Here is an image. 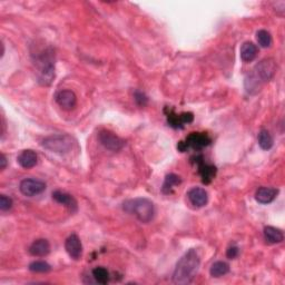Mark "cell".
<instances>
[{
  "instance_id": "1",
  "label": "cell",
  "mask_w": 285,
  "mask_h": 285,
  "mask_svg": "<svg viewBox=\"0 0 285 285\" xmlns=\"http://www.w3.org/2000/svg\"><path fill=\"white\" fill-rule=\"evenodd\" d=\"M201 260L195 250H188L178 261L173 273V282L175 284H191L200 269Z\"/></svg>"
},
{
  "instance_id": "5",
  "label": "cell",
  "mask_w": 285,
  "mask_h": 285,
  "mask_svg": "<svg viewBox=\"0 0 285 285\" xmlns=\"http://www.w3.org/2000/svg\"><path fill=\"white\" fill-rule=\"evenodd\" d=\"M41 145L42 147H45L46 149H48V151H50L52 153L66 154L72 148L74 142H72V138L69 136V135L57 134L46 137L42 141Z\"/></svg>"
},
{
  "instance_id": "2",
  "label": "cell",
  "mask_w": 285,
  "mask_h": 285,
  "mask_svg": "<svg viewBox=\"0 0 285 285\" xmlns=\"http://www.w3.org/2000/svg\"><path fill=\"white\" fill-rule=\"evenodd\" d=\"M275 71H277V65L271 58L263 59L262 61L254 67L252 72L248 74L245 77V89L250 94H255L261 89L263 84L271 80Z\"/></svg>"
},
{
  "instance_id": "19",
  "label": "cell",
  "mask_w": 285,
  "mask_h": 285,
  "mask_svg": "<svg viewBox=\"0 0 285 285\" xmlns=\"http://www.w3.org/2000/svg\"><path fill=\"white\" fill-rule=\"evenodd\" d=\"M199 164V172L202 176V181L205 184H209L212 182V180L215 177L216 174V167L213 165H210V164H206L205 162H197Z\"/></svg>"
},
{
  "instance_id": "28",
  "label": "cell",
  "mask_w": 285,
  "mask_h": 285,
  "mask_svg": "<svg viewBox=\"0 0 285 285\" xmlns=\"http://www.w3.org/2000/svg\"><path fill=\"white\" fill-rule=\"evenodd\" d=\"M239 254H240V250L238 246H231V248H229L228 250V252H226V257H228L230 260H234L239 257Z\"/></svg>"
},
{
  "instance_id": "18",
  "label": "cell",
  "mask_w": 285,
  "mask_h": 285,
  "mask_svg": "<svg viewBox=\"0 0 285 285\" xmlns=\"http://www.w3.org/2000/svg\"><path fill=\"white\" fill-rule=\"evenodd\" d=\"M263 233L265 241H267L269 244L281 243L284 240L283 232L277 228H273V226H265Z\"/></svg>"
},
{
  "instance_id": "20",
  "label": "cell",
  "mask_w": 285,
  "mask_h": 285,
  "mask_svg": "<svg viewBox=\"0 0 285 285\" xmlns=\"http://www.w3.org/2000/svg\"><path fill=\"white\" fill-rule=\"evenodd\" d=\"M181 183L182 180L180 176L176 175V174H168V175L165 177V181H164L162 192L164 194H170V193H172L173 188L180 185Z\"/></svg>"
},
{
  "instance_id": "12",
  "label": "cell",
  "mask_w": 285,
  "mask_h": 285,
  "mask_svg": "<svg viewBox=\"0 0 285 285\" xmlns=\"http://www.w3.org/2000/svg\"><path fill=\"white\" fill-rule=\"evenodd\" d=\"M49 252H50V244L45 239L36 240L35 242H32V244L29 246V253H30L32 257L43 258L49 254Z\"/></svg>"
},
{
  "instance_id": "11",
  "label": "cell",
  "mask_w": 285,
  "mask_h": 285,
  "mask_svg": "<svg viewBox=\"0 0 285 285\" xmlns=\"http://www.w3.org/2000/svg\"><path fill=\"white\" fill-rule=\"evenodd\" d=\"M187 197L191 204L195 207H203L209 202V194L202 187H193L187 193Z\"/></svg>"
},
{
  "instance_id": "24",
  "label": "cell",
  "mask_w": 285,
  "mask_h": 285,
  "mask_svg": "<svg viewBox=\"0 0 285 285\" xmlns=\"http://www.w3.org/2000/svg\"><path fill=\"white\" fill-rule=\"evenodd\" d=\"M257 39L259 45L263 48H269L272 45V36L268 30L265 29H261L257 32Z\"/></svg>"
},
{
  "instance_id": "21",
  "label": "cell",
  "mask_w": 285,
  "mask_h": 285,
  "mask_svg": "<svg viewBox=\"0 0 285 285\" xmlns=\"http://www.w3.org/2000/svg\"><path fill=\"white\" fill-rule=\"evenodd\" d=\"M230 272V265L223 262V261H217L211 267L210 270V274L211 277L213 278H221V277H224Z\"/></svg>"
},
{
  "instance_id": "29",
  "label": "cell",
  "mask_w": 285,
  "mask_h": 285,
  "mask_svg": "<svg viewBox=\"0 0 285 285\" xmlns=\"http://www.w3.org/2000/svg\"><path fill=\"white\" fill-rule=\"evenodd\" d=\"M6 167H7V158L3 154H1V155H0V170L3 171Z\"/></svg>"
},
{
  "instance_id": "6",
  "label": "cell",
  "mask_w": 285,
  "mask_h": 285,
  "mask_svg": "<svg viewBox=\"0 0 285 285\" xmlns=\"http://www.w3.org/2000/svg\"><path fill=\"white\" fill-rule=\"evenodd\" d=\"M211 144V138L209 137V135L205 133H192L190 136L186 138L185 142H181L177 145V148L180 149L181 152H185L187 148L192 147L193 149H199L204 148L206 146H209Z\"/></svg>"
},
{
  "instance_id": "4",
  "label": "cell",
  "mask_w": 285,
  "mask_h": 285,
  "mask_svg": "<svg viewBox=\"0 0 285 285\" xmlns=\"http://www.w3.org/2000/svg\"><path fill=\"white\" fill-rule=\"evenodd\" d=\"M35 64L38 68V79L42 85H50L55 78V55L51 48H47L36 56Z\"/></svg>"
},
{
  "instance_id": "7",
  "label": "cell",
  "mask_w": 285,
  "mask_h": 285,
  "mask_svg": "<svg viewBox=\"0 0 285 285\" xmlns=\"http://www.w3.org/2000/svg\"><path fill=\"white\" fill-rule=\"evenodd\" d=\"M98 141L106 149L113 152H118L125 146V142L117 135L110 130H100L98 134Z\"/></svg>"
},
{
  "instance_id": "10",
  "label": "cell",
  "mask_w": 285,
  "mask_h": 285,
  "mask_svg": "<svg viewBox=\"0 0 285 285\" xmlns=\"http://www.w3.org/2000/svg\"><path fill=\"white\" fill-rule=\"evenodd\" d=\"M65 250L72 260H79L83 255V245L77 234H71L65 242Z\"/></svg>"
},
{
  "instance_id": "22",
  "label": "cell",
  "mask_w": 285,
  "mask_h": 285,
  "mask_svg": "<svg viewBox=\"0 0 285 285\" xmlns=\"http://www.w3.org/2000/svg\"><path fill=\"white\" fill-rule=\"evenodd\" d=\"M258 138L260 147L264 151H269L273 147V137L268 129H261Z\"/></svg>"
},
{
  "instance_id": "3",
  "label": "cell",
  "mask_w": 285,
  "mask_h": 285,
  "mask_svg": "<svg viewBox=\"0 0 285 285\" xmlns=\"http://www.w3.org/2000/svg\"><path fill=\"white\" fill-rule=\"evenodd\" d=\"M123 209L127 213L136 216L142 223H149L155 216V206L153 202L144 197L126 201L123 204Z\"/></svg>"
},
{
  "instance_id": "17",
  "label": "cell",
  "mask_w": 285,
  "mask_h": 285,
  "mask_svg": "<svg viewBox=\"0 0 285 285\" xmlns=\"http://www.w3.org/2000/svg\"><path fill=\"white\" fill-rule=\"evenodd\" d=\"M258 51V46L254 42L246 41L241 47V58L245 62H251L257 58Z\"/></svg>"
},
{
  "instance_id": "15",
  "label": "cell",
  "mask_w": 285,
  "mask_h": 285,
  "mask_svg": "<svg viewBox=\"0 0 285 285\" xmlns=\"http://www.w3.org/2000/svg\"><path fill=\"white\" fill-rule=\"evenodd\" d=\"M17 161L19 165H20L22 168L29 170V168L36 166L38 156L35 152L31 151V149H25V151H22L20 154H19Z\"/></svg>"
},
{
  "instance_id": "16",
  "label": "cell",
  "mask_w": 285,
  "mask_h": 285,
  "mask_svg": "<svg viewBox=\"0 0 285 285\" xmlns=\"http://www.w3.org/2000/svg\"><path fill=\"white\" fill-rule=\"evenodd\" d=\"M168 123L172 127L174 128H183L184 124H190L193 122L194 119V116H193L192 113H183L181 115H176V114H168Z\"/></svg>"
},
{
  "instance_id": "25",
  "label": "cell",
  "mask_w": 285,
  "mask_h": 285,
  "mask_svg": "<svg viewBox=\"0 0 285 285\" xmlns=\"http://www.w3.org/2000/svg\"><path fill=\"white\" fill-rule=\"evenodd\" d=\"M51 267L45 261H35L29 264V271L33 273H48L50 272Z\"/></svg>"
},
{
  "instance_id": "26",
  "label": "cell",
  "mask_w": 285,
  "mask_h": 285,
  "mask_svg": "<svg viewBox=\"0 0 285 285\" xmlns=\"http://www.w3.org/2000/svg\"><path fill=\"white\" fill-rule=\"evenodd\" d=\"M12 207V200L6 195H0V210L2 212L9 211Z\"/></svg>"
},
{
  "instance_id": "8",
  "label": "cell",
  "mask_w": 285,
  "mask_h": 285,
  "mask_svg": "<svg viewBox=\"0 0 285 285\" xmlns=\"http://www.w3.org/2000/svg\"><path fill=\"white\" fill-rule=\"evenodd\" d=\"M19 190H20L22 195L32 197L45 192L46 184L39 180H35V178H25L20 182Z\"/></svg>"
},
{
  "instance_id": "13",
  "label": "cell",
  "mask_w": 285,
  "mask_h": 285,
  "mask_svg": "<svg viewBox=\"0 0 285 285\" xmlns=\"http://www.w3.org/2000/svg\"><path fill=\"white\" fill-rule=\"evenodd\" d=\"M279 194V190L273 187H260L255 193V200L261 204H270L272 203Z\"/></svg>"
},
{
  "instance_id": "23",
  "label": "cell",
  "mask_w": 285,
  "mask_h": 285,
  "mask_svg": "<svg viewBox=\"0 0 285 285\" xmlns=\"http://www.w3.org/2000/svg\"><path fill=\"white\" fill-rule=\"evenodd\" d=\"M93 278L99 284H107L109 282V273L105 268H95L93 270Z\"/></svg>"
},
{
  "instance_id": "14",
  "label": "cell",
  "mask_w": 285,
  "mask_h": 285,
  "mask_svg": "<svg viewBox=\"0 0 285 285\" xmlns=\"http://www.w3.org/2000/svg\"><path fill=\"white\" fill-rule=\"evenodd\" d=\"M52 199L57 203H59V204L66 206L67 209H69L71 212H75L77 210V201L74 199V196L68 194V193L55 191L52 193Z\"/></svg>"
},
{
  "instance_id": "9",
  "label": "cell",
  "mask_w": 285,
  "mask_h": 285,
  "mask_svg": "<svg viewBox=\"0 0 285 285\" xmlns=\"http://www.w3.org/2000/svg\"><path fill=\"white\" fill-rule=\"evenodd\" d=\"M56 103L59 105V107L64 110H71L76 107L77 97L74 91L69 89L59 90L55 95Z\"/></svg>"
},
{
  "instance_id": "27",
  "label": "cell",
  "mask_w": 285,
  "mask_h": 285,
  "mask_svg": "<svg viewBox=\"0 0 285 285\" xmlns=\"http://www.w3.org/2000/svg\"><path fill=\"white\" fill-rule=\"evenodd\" d=\"M134 99H135V101H136V104H137L138 106H141V107H144V106H146V105H147V101H148L147 96L145 95V94L143 93V91H139V90L135 91Z\"/></svg>"
}]
</instances>
